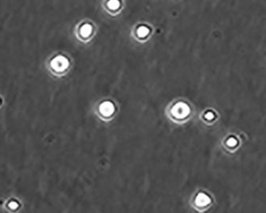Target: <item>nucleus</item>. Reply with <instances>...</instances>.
I'll list each match as a JSON object with an SVG mask.
<instances>
[{
  "mask_svg": "<svg viewBox=\"0 0 266 213\" xmlns=\"http://www.w3.org/2000/svg\"><path fill=\"white\" fill-rule=\"evenodd\" d=\"M120 2L119 0H109L108 3V7L111 10H117L120 7Z\"/></svg>",
  "mask_w": 266,
  "mask_h": 213,
  "instance_id": "0eeeda50",
  "label": "nucleus"
},
{
  "mask_svg": "<svg viewBox=\"0 0 266 213\" xmlns=\"http://www.w3.org/2000/svg\"><path fill=\"white\" fill-rule=\"evenodd\" d=\"M150 32V30L148 27L144 26H142L140 27H139L137 30V34L138 36L140 37V38H144L146 37Z\"/></svg>",
  "mask_w": 266,
  "mask_h": 213,
  "instance_id": "423d86ee",
  "label": "nucleus"
},
{
  "mask_svg": "<svg viewBox=\"0 0 266 213\" xmlns=\"http://www.w3.org/2000/svg\"><path fill=\"white\" fill-rule=\"evenodd\" d=\"M205 117H206V119H208V120H212L214 117V113H212V112H208V113L205 115Z\"/></svg>",
  "mask_w": 266,
  "mask_h": 213,
  "instance_id": "1a4fd4ad",
  "label": "nucleus"
},
{
  "mask_svg": "<svg viewBox=\"0 0 266 213\" xmlns=\"http://www.w3.org/2000/svg\"><path fill=\"white\" fill-rule=\"evenodd\" d=\"M53 63H55V65L57 68H60L62 69L66 68V66L68 65V62L63 57H58L57 58L54 60Z\"/></svg>",
  "mask_w": 266,
  "mask_h": 213,
  "instance_id": "20e7f679",
  "label": "nucleus"
},
{
  "mask_svg": "<svg viewBox=\"0 0 266 213\" xmlns=\"http://www.w3.org/2000/svg\"><path fill=\"white\" fill-rule=\"evenodd\" d=\"M190 109L189 107L187 106V105L182 102H179L176 104L172 109V113L174 117L177 118H183L186 117L189 114Z\"/></svg>",
  "mask_w": 266,
  "mask_h": 213,
  "instance_id": "f257e3e1",
  "label": "nucleus"
},
{
  "mask_svg": "<svg viewBox=\"0 0 266 213\" xmlns=\"http://www.w3.org/2000/svg\"><path fill=\"white\" fill-rule=\"evenodd\" d=\"M238 144V141L234 138V137H230V139L227 141V145L231 147H234L235 145H237Z\"/></svg>",
  "mask_w": 266,
  "mask_h": 213,
  "instance_id": "6e6552de",
  "label": "nucleus"
},
{
  "mask_svg": "<svg viewBox=\"0 0 266 213\" xmlns=\"http://www.w3.org/2000/svg\"><path fill=\"white\" fill-rule=\"evenodd\" d=\"M101 113L106 117H109L110 115H112L114 112V105L112 102L109 101H105L101 104L100 107Z\"/></svg>",
  "mask_w": 266,
  "mask_h": 213,
  "instance_id": "f03ea898",
  "label": "nucleus"
},
{
  "mask_svg": "<svg viewBox=\"0 0 266 213\" xmlns=\"http://www.w3.org/2000/svg\"><path fill=\"white\" fill-rule=\"evenodd\" d=\"M210 197L204 193H199L196 197V204L198 206H206L208 204H210Z\"/></svg>",
  "mask_w": 266,
  "mask_h": 213,
  "instance_id": "7ed1b4c3",
  "label": "nucleus"
},
{
  "mask_svg": "<svg viewBox=\"0 0 266 213\" xmlns=\"http://www.w3.org/2000/svg\"><path fill=\"white\" fill-rule=\"evenodd\" d=\"M93 28L91 26V25L89 24H85L84 26H82V27L81 28V35L83 37H89L91 33H92Z\"/></svg>",
  "mask_w": 266,
  "mask_h": 213,
  "instance_id": "39448f33",
  "label": "nucleus"
}]
</instances>
